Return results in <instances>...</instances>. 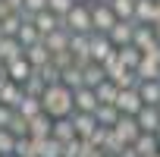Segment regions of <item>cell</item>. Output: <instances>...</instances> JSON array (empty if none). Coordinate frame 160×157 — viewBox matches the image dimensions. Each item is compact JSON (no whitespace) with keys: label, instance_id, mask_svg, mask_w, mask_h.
I'll return each instance as SVG.
<instances>
[{"label":"cell","instance_id":"39","mask_svg":"<svg viewBox=\"0 0 160 157\" xmlns=\"http://www.w3.org/2000/svg\"><path fill=\"white\" fill-rule=\"evenodd\" d=\"M72 7H75V0H47V10H50L53 16H60V19H63Z\"/></svg>","mask_w":160,"mask_h":157},{"label":"cell","instance_id":"1","mask_svg":"<svg viewBox=\"0 0 160 157\" xmlns=\"http://www.w3.org/2000/svg\"><path fill=\"white\" fill-rule=\"evenodd\" d=\"M41 107H44V113H47L50 119H69V116L75 113V107H72V91H69L66 85L47 88V94L41 98Z\"/></svg>","mask_w":160,"mask_h":157},{"label":"cell","instance_id":"49","mask_svg":"<svg viewBox=\"0 0 160 157\" xmlns=\"http://www.w3.org/2000/svg\"><path fill=\"white\" fill-rule=\"evenodd\" d=\"M157 144H160V129H157Z\"/></svg>","mask_w":160,"mask_h":157},{"label":"cell","instance_id":"32","mask_svg":"<svg viewBox=\"0 0 160 157\" xmlns=\"http://www.w3.org/2000/svg\"><path fill=\"white\" fill-rule=\"evenodd\" d=\"M94 94H98V104H116V98H119V88L110 82V78H107L104 85H98V88H94Z\"/></svg>","mask_w":160,"mask_h":157},{"label":"cell","instance_id":"33","mask_svg":"<svg viewBox=\"0 0 160 157\" xmlns=\"http://www.w3.org/2000/svg\"><path fill=\"white\" fill-rule=\"evenodd\" d=\"M22 25H25V16H22V13H10V16L3 19V38H16Z\"/></svg>","mask_w":160,"mask_h":157},{"label":"cell","instance_id":"29","mask_svg":"<svg viewBox=\"0 0 160 157\" xmlns=\"http://www.w3.org/2000/svg\"><path fill=\"white\" fill-rule=\"evenodd\" d=\"M50 138H57V141H72L75 138V126H72V116L69 119H53V135Z\"/></svg>","mask_w":160,"mask_h":157},{"label":"cell","instance_id":"52","mask_svg":"<svg viewBox=\"0 0 160 157\" xmlns=\"http://www.w3.org/2000/svg\"><path fill=\"white\" fill-rule=\"evenodd\" d=\"M154 157H160V154H154Z\"/></svg>","mask_w":160,"mask_h":157},{"label":"cell","instance_id":"31","mask_svg":"<svg viewBox=\"0 0 160 157\" xmlns=\"http://www.w3.org/2000/svg\"><path fill=\"white\" fill-rule=\"evenodd\" d=\"M116 53H119V63H122L126 69H132V72L138 69V63H141V57H144V53H141V50H135L132 44H129V47H119Z\"/></svg>","mask_w":160,"mask_h":157},{"label":"cell","instance_id":"9","mask_svg":"<svg viewBox=\"0 0 160 157\" xmlns=\"http://www.w3.org/2000/svg\"><path fill=\"white\" fill-rule=\"evenodd\" d=\"M157 44H160V41H157V32H154L151 25H135V38H132V47H135V50L151 53Z\"/></svg>","mask_w":160,"mask_h":157},{"label":"cell","instance_id":"46","mask_svg":"<svg viewBox=\"0 0 160 157\" xmlns=\"http://www.w3.org/2000/svg\"><path fill=\"white\" fill-rule=\"evenodd\" d=\"M119 157H138V154H135V148H122V154H119Z\"/></svg>","mask_w":160,"mask_h":157},{"label":"cell","instance_id":"7","mask_svg":"<svg viewBox=\"0 0 160 157\" xmlns=\"http://www.w3.org/2000/svg\"><path fill=\"white\" fill-rule=\"evenodd\" d=\"M122 116H138L141 113V98H138V91L135 88H129V91H119V98H116V104H113Z\"/></svg>","mask_w":160,"mask_h":157},{"label":"cell","instance_id":"16","mask_svg":"<svg viewBox=\"0 0 160 157\" xmlns=\"http://www.w3.org/2000/svg\"><path fill=\"white\" fill-rule=\"evenodd\" d=\"M22 98H25V91H22V85H16V82H10V78H7V82L3 85H0V104H7V107H19L22 104Z\"/></svg>","mask_w":160,"mask_h":157},{"label":"cell","instance_id":"13","mask_svg":"<svg viewBox=\"0 0 160 157\" xmlns=\"http://www.w3.org/2000/svg\"><path fill=\"white\" fill-rule=\"evenodd\" d=\"M28 22L41 32V38H47V35H53V32H60V28H63V19H60V16H53L50 10L38 13V16H35V19H28Z\"/></svg>","mask_w":160,"mask_h":157},{"label":"cell","instance_id":"3","mask_svg":"<svg viewBox=\"0 0 160 157\" xmlns=\"http://www.w3.org/2000/svg\"><path fill=\"white\" fill-rule=\"evenodd\" d=\"M116 22H119V19L113 16V10L104 3V0L91 3V25H94V32H98V35H110Z\"/></svg>","mask_w":160,"mask_h":157},{"label":"cell","instance_id":"11","mask_svg":"<svg viewBox=\"0 0 160 157\" xmlns=\"http://www.w3.org/2000/svg\"><path fill=\"white\" fill-rule=\"evenodd\" d=\"M72 126H75V138H78V141H88V138L98 132L94 113H72Z\"/></svg>","mask_w":160,"mask_h":157},{"label":"cell","instance_id":"15","mask_svg":"<svg viewBox=\"0 0 160 157\" xmlns=\"http://www.w3.org/2000/svg\"><path fill=\"white\" fill-rule=\"evenodd\" d=\"M53 135V119L47 116V113H41V116H35L32 123H28V138L32 141H44V138H50Z\"/></svg>","mask_w":160,"mask_h":157},{"label":"cell","instance_id":"17","mask_svg":"<svg viewBox=\"0 0 160 157\" xmlns=\"http://www.w3.org/2000/svg\"><path fill=\"white\" fill-rule=\"evenodd\" d=\"M135 119H138V129H141V132L157 135V129H160V110H157V107H141V113H138Z\"/></svg>","mask_w":160,"mask_h":157},{"label":"cell","instance_id":"28","mask_svg":"<svg viewBox=\"0 0 160 157\" xmlns=\"http://www.w3.org/2000/svg\"><path fill=\"white\" fill-rule=\"evenodd\" d=\"M16 41H19V44H22V47L28 50V47H35V44H41V32H38V28H35V25H32V22L25 19V25L19 28V35H16Z\"/></svg>","mask_w":160,"mask_h":157},{"label":"cell","instance_id":"14","mask_svg":"<svg viewBox=\"0 0 160 157\" xmlns=\"http://www.w3.org/2000/svg\"><path fill=\"white\" fill-rule=\"evenodd\" d=\"M107 38H110V44H113L116 50H119V47H129L132 38H135V22H116Z\"/></svg>","mask_w":160,"mask_h":157},{"label":"cell","instance_id":"50","mask_svg":"<svg viewBox=\"0 0 160 157\" xmlns=\"http://www.w3.org/2000/svg\"><path fill=\"white\" fill-rule=\"evenodd\" d=\"M157 7H160V0H157Z\"/></svg>","mask_w":160,"mask_h":157},{"label":"cell","instance_id":"37","mask_svg":"<svg viewBox=\"0 0 160 157\" xmlns=\"http://www.w3.org/2000/svg\"><path fill=\"white\" fill-rule=\"evenodd\" d=\"M13 148H16V135L10 129H0V157H10Z\"/></svg>","mask_w":160,"mask_h":157},{"label":"cell","instance_id":"2","mask_svg":"<svg viewBox=\"0 0 160 157\" xmlns=\"http://www.w3.org/2000/svg\"><path fill=\"white\" fill-rule=\"evenodd\" d=\"M63 28H66L69 35H94V25H91V3L75 0V7L63 16Z\"/></svg>","mask_w":160,"mask_h":157},{"label":"cell","instance_id":"24","mask_svg":"<svg viewBox=\"0 0 160 157\" xmlns=\"http://www.w3.org/2000/svg\"><path fill=\"white\" fill-rule=\"evenodd\" d=\"M119 110L113 107V104H101L98 107V113H94V119H98V126H104V129H113L116 123H119Z\"/></svg>","mask_w":160,"mask_h":157},{"label":"cell","instance_id":"8","mask_svg":"<svg viewBox=\"0 0 160 157\" xmlns=\"http://www.w3.org/2000/svg\"><path fill=\"white\" fill-rule=\"evenodd\" d=\"M72 107H75V113H98V94H94V88H78V91H72Z\"/></svg>","mask_w":160,"mask_h":157},{"label":"cell","instance_id":"34","mask_svg":"<svg viewBox=\"0 0 160 157\" xmlns=\"http://www.w3.org/2000/svg\"><path fill=\"white\" fill-rule=\"evenodd\" d=\"M22 91H25V98H38V101H41V98L47 94V85L41 82V75H32L28 82L22 85Z\"/></svg>","mask_w":160,"mask_h":157},{"label":"cell","instance_id":"25","mask_svg":"<svg viewBox=\"0 0 160 157\" xmlns=\"http://www.w3.org/2000/svg\"><path fill=\"white\" fill-rule=\"evenodd\" d=\"M25 60L32 63V69H41V66H47L50 63V50L44 47V41L41 44H35V47H28L25 50Z\"/></svg>","mask_w":160,"mask_h":157},{"label":"cell","instance_id":"45","mask_svg":"<svg viewBox=\"0 0 160 157\" xmlns=\"http://www.w3.org/2000/svg\"><path fill=\"white\" fill-rule=\"evenodd\" d=\"M0 3H7L13 13H22V0H0Z\"/></svg>","mask_w":160,"mask_h":157},{"label":"cell","instance_id":"51","mask_svg":"<svg viewBox=\"0 0 160 157\" xmlns=\"http://www.w3.org/2000/svg\"><path fill=\"white\" fill-rule=\"evenodd\" d=\"M157 110H160V104H157Z\"/></svg>","mask_w":160,"mask_h":157},{"label":"cell","instance_id":"35","mask_svg":"<svg viewBox=\"0 0 160 157\" xmlns=\"http://www.w3.org/2000/svg\"><path fill=\"white\" fill-rule=\"evenodd\" d=\"M35 75H41V82H44L47 88H53V85H60V69H57L53 63H47V66H41V69H35Z\"/></svg>","mask_w":160,"mask_h":157},{"label":"cell","instance_id":"41","mask_svg":"<svg viewBox=\"0 0 160 157\" xmlns=\"http://www.w3.org/2000/svg\"><path fill=\"white\" fill-rule=\"evenodd\" d=\"M101 66H104V72H107V78H116V75H119V72L126 69V66L119 63V53H113V57H110L107 63H101Z\"/></svg>","mask_w":160,"mask_h":157},{"label":"cell","instance_id":"53","mask_svg":"<svg viewBox=\"0 0 160 157\" xmlns=\"http://www.w3.org/2000/svg\"><path fill=\"white\" fill-rule=\"evenodd\" d=\"M10 157H13V154H10Z\"/></svg>","mask_w":160,"mask_h":157},{"label":"cell","instance_id":"48","mask_svg":"<svg viewBox=\"0 0 160 157\" xmlns=\"http://www.w3.org/2000/svg\"><path fill=\"white\" fill-rule=\"evenodd\" d=\"M0 38H3V22H0Z\"/></svg>","mask_w":160,"mask_h":157},{"label":"cell","instance_id":"19","mask_svg":"<svg viewBox=\"0 0 160 157\" xmlns=\"http://www.w3.org/2000/svg\"><path fill=\"white\" fill-rule=\"evenodd\" d=\"M119 22H135V0H104Z\"/></svg>","mask_w":160,"mask_h":157},{"label":"cell","instance_id":"47","mask_svg":"<svg viewBox=\"0 0 160 157\" xmlns=\"http://www.w3.org/2000/svg\"><path fill=\"white\" fill-rule=\"evenodd\" d=\"M3 82H7V66L0 63V85H3Z\"/></svg>","mask_w":160,"mask_h":157},{"label":"cell","instance_id":"27","mask_svg":"<svg viewBox=\"0 0 160 157\" xmlns=\"http://www.w3.org/2000/svg\"><path fill=\"white\" fill-rule=\"evenodd\" d=\"M82 72H85V88H98V85H104V82H107V72H104V66H101V63H88Z\"/></svg>","mask_w":160,"mask_h":157},{"label":"cell","instance_id":"6","mask_svg":"<svg viewBox=\"0 0 160 157\" xmlns=\"http://www.w3.org/2000/svg\"><path fill=\"white\" fill-rule=\"evenodd\" d=\"M160 19V7L157 0H135V25H157Z\"/></svg>","mask_w":160,"mask_h":157},{"label":"cell","instance_id":"10","mask_svg":"<svg viewBox=\"0 0 160 157\" xmlns=\"http://www.w3.org/2000/svg\"><path fill=\"white\" fill-rule=\"evenodd\" d=\"M113 53H116V47L110 44V38L94 32V35H91V63H107Z\"/></svg>","mask_w":160,"mask_h":157},{"label":"cell","instance_id":"4","mask_svg":"<svg viewBox=\"0 0 160 157\" xmlns=\"http://www.w3.org/2000/svg\"><path fill=\"white\" fill-rule=\"evenodd\" d=\"M113 135L122 148H132L138 138H141V129H138V119L135 116H119V123L113 126Z\"/></svg>","mask_w":160,"mask_h":157},{"label":"cell","instance_id":"5","mask_svg":"<svg viewBox=\"0 0 160 157\" xmlns=\"http://www.w3.org/2000/svg\"><path fill=\"white\" fill-rule=\"evenodd\" d=\"M69 53L75 60V66H88L91 63V35H69Z\"/></svg>","mask_w":160,"mask_h":157},{"label":"cell","instance_id":"21","mask_svg":"<svg viewBox=\"0 0 160 157\" xmlns=\"http://www.w3.org/2000/svg\"><path fill=\"white\" fill-rule=\"evenodd\" d=\"M41 41H44V47L50 50V57H53V53H66V50H69V32H66V28H60V32H53V35L41 38Z\"/></svg>","mask_w":160,"mask_h":157},{"label":"cell","instance_id":"23","mask_svg":"<svg viewBox=\"0 0 160 157\" xmlns=\"http://www.w3.org/2000/svg\"><path fill=\"white\" fill-rule=\"evenodd\" d=\"M132 148H135V154H138V157H154V154H160L157 135H151V132H141V138H138Z\"/></svg>","mask_w":160,"mask_h":157},{"label":"cell","instance_id":"22","mask_svg":"<svg viewBox=\"0 0 160 157\" xmlns=\"http://www.w3.org/2000/svg\"><path fill=\"white\" fill-rule=\"evenodd\" d=\"M138 98L144 107H157L160 104V82H138Z\"/></svg>","mask_w":160,"mask_h":157},{"label":"cell","instance_id":"30","mask_svg":"<svg viewBox=\"0 0 160 157\" xmlns=\"http://www.w3.org/2000/svg\"><path fill=\"white\" fill-rule=\"evenodd\" d=\"M16 113H19V116H25V119L32 123L35 116H41V113H44V107H41V101H38V98H22V104L16 107Z\"/></svg>","mask_w":160,"mask_h":157},{"label":"cell","instance_id":"12","mask_svg":"<svg viewBox=\"0 0 160 157\" xmlns=\"http://www.w3.org/2000/svg\"><path fill=\"white\" fill-rule=\"evenodd\" d=\"M32 75H35V69H32V63H28L25 57H19V60L7 63V78H10V82H16V85H25Z\"/></svg>","mask_w":160,"mask_h":157},{"label":"cell","instance_id":"20","mask_svg":"<svg viewBox=\"0 0 160 157\" xmlns=\"http://www.w3.org/2000/svg\"><path fill=\"white\" fill-rule=\"evenodd\" d=\"M60 85H66L69 91H78V88H85V72L82 66H69L60 72Z\"/></svg>","mask_w":160,"mask_h":157},{"label":"cell","instance_id":"26","mask_svg":"<svg viewBox=\"0 0 160 157\" xmlns=\"http://www.w3.org/2000/svg\"><path fill=\"white\" fill-rule=\"evenodd\" d=\"M35 157H63V141H57V138L35 141Z\"/></svg>","mask_w":160,"mask_h":157},{"label":"cell","instance_id":"42","mask_svg":"<svg viewBox=\"0 0 160 157\" xmlns=\"http://www.w3.org/2000/svg\"><path fill=\"white\" fill-rule=\"evenodd\" d=\"M63 157H82V141H78V138L66 141L63 144Z\"/></svg>","mask_w":160,"mask_h":157},{"label":"cell","instance_id":"38","mask_svg":"<svg viewBox=\"0 0 160 157\" xmlns=\"http://www.w3.org/2000/svg\"><path fill=\"white\" fill-rule=\"evenodd\" d=\"M13 157H35V141L32 138H16Z\"/></svg>","mask_w":160,"mask_h":157},{"label":"cell","instance_id":"40","mask_svg":"<svg viewBox=\"0 0 160 157\" xmlns=\"http://www.w3.org/2000/svg\"><path fill=\"white\" fill-rule=\"evenodd\" d=\"M10 132H13L16 138H28V119L16 113V116H13V123H10Z\"/></svg>","mask_w":160,"mask_h":157},{"label":"cell","instance_id":"44","mask_svg":"<svg viewBox=\"0 0 160 157\" xmlns=\"http://www.w3.org/2000/svg\"><path fill=\"white\" fill-rule=\"evenodd\" d=\"M82 157H107L101 148H94L91 141H82Z\"/></svg>","mask_w":160,"mask_h":157},{"label":"cell","instance_id":"43","mask_svg":"<svg viewBox=\"0 0 160 157\" xmlns=\"http://www.w3.org/2000/svg\"><path fill=\"white\" fill-rule=\"evenodd\" d=\"M13 116H16V110H13V107H7V104H0V129H10Z\"/></svg>","mask_w":160,"mask_h":157},{"label":"cell","instance_id":"36","mask_svg":"<svg viewBox=\"0 0 160 157\" xmlns=\"http://www.w3.org/2000/svg\"><path fill=\"white\" fill-rule=\"evenodd\" d=\"M44 10H47V0H22V16L25 19H35Z\"/></svg>","mask_w":160,"mask_h":157},{"label":"cell","instance_id":"18","mask_svg":"<svg viewBox=\"0 0 160 157\" xmlns=\"http://www.w3.org/2000/svg\"><path fill=\"white\" fill-rule=\"evenodd\" d=\"M19 57H25V47L16 41V38H0V63H13V60H19Z\"/></svg>","mask_w":160,"mask_h":157}]
</instances>
